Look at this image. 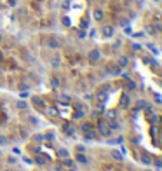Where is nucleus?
I'll return each instance as SVG.
<instances>
[{"label": "nucleus", "mask_w": 162, "mask_h": 171, "mask_svg": "<svg viewBox=\"0 0 162 171\" xmlns=\"http://www.w3.org/2000/svg\"><path fill=\"white\" fill-rule=\"evenodd\" d=\"M63 129L66 131V133L70 134V136H73V133H75V131H73V128H72L70 124H65V126H63Z\"/></svg>", "instance_id": "1"}, {"label": "nucleus", "mask_w": 162, "mask_h": 171, "mask_svg": "<svg viewBox=\"0 0 162 171\" xmlns=\"http://www.w3.org/2000/svg\"><path fill=\"white\" fill-rule=\"evenodd\" d=\"M141 161H143L145 164H150V162H152V157H150L148 154H143V155H141Z\"/></svg>", "instance_id": "2"}, {"label": "nucleus", "mask_w": 162, "mask_h": 171, "mask_svg": "<svg viewBox=\"0 0 162 171\" xmlns=\"http://www.w3.org/2000/svg\"><path fill=\"white\" fill-rule=\"evenodd\" d=\"M77 161H80V162H87V159L84 157V155H77Z\"/></svg>", "instance_id": "3"}, {"label": "nucleus", "mask_w": 162, "mask_h": 171, "mask_svg": "<svg viewBox=\"0 0 162 171\" xmlns=\"http://www.w3.org/2000/svg\"><path fill=\"white\" fill-rule=\"evenodd\" d=\"M96 58H98V51H92L91 52V60H96Z\"/></svg>", "instance_id": "4"}, {"label": "nucleus", "mask_w": 162, "mask_h": 171, "mask_svg": "<svg viewBox=\"0 0 162 171\" xmlns=\"http://www.w3.org/2000/svg\"><path fill=\"white\" fill-rule=\"evenodd\" d=\"M37 162H40V164H44V162H45V159H44V157H40V155H38V157H37Z\"/></svg>", "instance_id": "5"}]
</instances>
